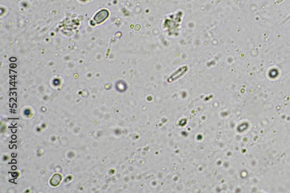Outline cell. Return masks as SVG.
I'll return each instance as SVG.
<instances>
[{
	"label": "cell",
	"mask_w": 290,
	"mask_h": 193,
	"mask_svg": "<svg viewBox=\"0 0 290 193\" xmlns=\"http://www.w3.org/2000/svg\"><path fill=\"white\" fill-rule=\"evenodd\" d=\"M109 12L106 10H102L97 12L95 15L92 23L95 24H99L106 20L109 16Z\"/></svg>",
	"instance_id": "6da1fadb"
},
{
	"label": "cell",
	"mask_w": 290,
	"mask_h": 193,
	"mask_svg": "<svg viewBox=\"0 0 290 193\" xmlns=\"http://www.w3.org/2000/svg\"><path fill=\"white\" fill-rule=\"evenodd\" d=\"M62 177L59 175H55L51 181V184L53 186H57L61 181Z\"/></svg>",
	"instance_id": "7a4b0ae2"
},
{
	"label": "cell",
	"mask_w": 290,
	"mask_h": 193,
	"mask_svg": "<svg viewBox=\"0 0 290 193\" xmlns=\"http://www.w3.org/2000/svg\"><path fill=\"white\" fill-rule=\"evenodd\" d=\"M30 114V111L29 110H26L25 111V114H26V115L28 116V115H29Z\"/></svg>",
	"instance_id": "3957f363"
},
{
	"label": "cell",
	"mask_w": 290,
	"mask_h": 193,
	"mask_svg": "<svg viewBox=\"0 0 290 193\" xmlns=\"http://www.w3.org/2000/svg\"><path fill=\"white\" fill-rule=\"evenodd\" d=\"M54 84H55V85L59 84V81H58V80H55V81H54Z\"/></svg>",
	"instance_id": "277c9868"
},
{
	"label": "cell",
	"mask_w": 290,
	"mask_h": 193,
	"mask_svg": "<svg viewBox=\"0 0 290 193\" xmlns=\"http://www.w3.org/2000/svg\"><path fill=\"white\" fill-rule=\"evenodd\" d=\"M12 163H16V160H15V159H13V160H12Z\"/></svg>",
	"instance_id": "5b68a950"
},
{
	"label": "cell",
	"mask_w": 290,
	"mask_h": 193,
	"mask_svg": "<svg viewBox=\"0 0 290 193\" xmlns=\"http://www.w3.org/2000/svg\"><path fill=\"white\" fill-rule=\"evenodd\" d=\"M12 167H13V168H12V169H13V170H15V169H16V168L15 166H13Z\"/></svg>",
	"instance_id": "8992f818"
}]
</instances>
